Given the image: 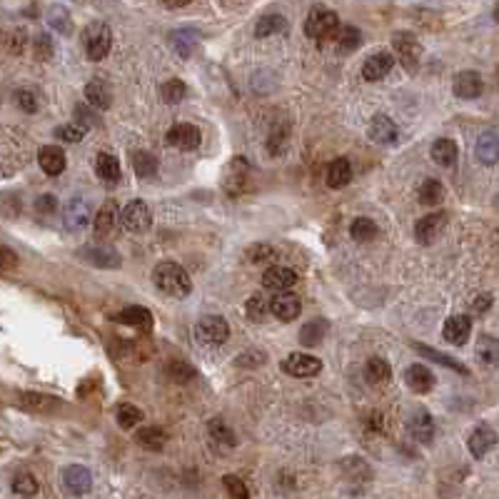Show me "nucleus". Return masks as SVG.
I'll list each match as a JSON object with an SVG mask.
<instances>
[{
	"label": "nucleus",
	"mask_w": 499,
	"mask_h": 499,
	"mask_svg": "<svg viewBox=\"0 0 499 499\" xmlns=\"http://www.w3.org/2000/svg\"><path fill=\"white\" fill-rule=\"evenodd\" d=\"M429 155H432V160L437 165H444V168H449V165L457 160V155H459V148H457V143L454 140H449V138H439V140H434V145H432V150H429Z\"/></svg>",
	"instance_id": "obj_31"
},
{
	"label": "nucleus",
	"mask_w": 499,
	"mask_h": 499,
	"mask_svg": "<svg viewBox=\"0 0 499 499\" xmlns=\"http://www.w3.org/2000/svg\"><path fill=\"white\" fill-rule=\"evenodd\" d=\"M444 222H447V215L444 213H432V215H424L422 220H417V225H414V237H417V242L432 245L434 237L442 232Z\"/></svg>",
	"instance_id": "obj_20"
},
{
	"label": "nucleus",
	"mask_w": 499,
	"mask_h": 499,
	"mask_svg": "<svg viewBox=\"0 0 499 499\" xmlns=\"http://www.w3.org/2000/svg\"><path fill=\"white\" fill-rule=\"evenodd\" d=\"M392 45H395V50H397V55H399V63H402L407 70H414L419 55H422V45H419L417 38H414L412 33H395Z\"/></svg>",
	"instance_id": "obj_9"
},
{
	"label": "nucleus",
	"mask_w": 499,
	"mask_h": 499,
	"mask_svg": "<svg viewBox=\"0 0 499 499\" xmlns=\"http://www.w3.org/2000/svg\"><path fill=\"white\" fill-rule=\"evenodd\" d=\"M13 492L21 494V497H33L38 494V482L31 472H18L16 479H13Z\"/></svg>",
	"instance_id": "obj_47"
},
{
	"label": "nucleus",
	"mask_w": 499,
	"mask_h": 499,
	"mask_svg": "<svg viewBox=\"0 0 499 499\" xmlns=\"http://www.w3.org/2000/svg\"><path fill=\"white\" fill-rule=\"evenodd\" d=\"M80 257L85 262H90L92 267H105V270H115V267H120V262H122L120 255H117V249H112L110 245H105V242L82 247Z\"/></svg>",
	"instance_id": "obj_8"
},
{
	"label": "nucleus",
	"mask_w": 499,
	"mask_h": 499,
	"mask_svg": "<svg viewBox=\"0 0 499 499\" xmlns=\"http://www.w3.org/2000/svg\"><path fill=\"white\" fill-rule=\"evenodd\" d=\"M247 173H249V165L245 158H232L230 160V168L225 173V193L237 198L242 193L245 183H247Z\"/></svg>",
	"instance_id": "obj_19"
},
{
	"label": "nucleus",
	"mask_w": 499,
	"mask_h": 499,
	"mask_svg": "<svg viewBox=\"0 0 499 499\" xmlns=\"http://www.w3.org/2000/svg\"><path fill=\"white\" fill-rule=\"evenodd\" d=\"M36 55L41 58V60H50L53 58V43L48 36H38L36 38Z\"/></svg>",
	"instance_id": "obj_53"
},
{
	"label": "nucleus",
	"mask_w": 499,
	"mask_h": 499,
	"mask_svg": "<svg viewBox=\"0 0 499 499\" xmlns=\"http://www.w3.org/2000/svg\"><path fill=\"white\" fill-rule=\"evenodd\" d=\"M497 77H499V73H497Z\"/></svg>",
	"instance_id": "obj_61"
},
{
	"label": "nucleus",
	"mask_w": 499,
	"mask_h": 499,
	"mask_svg": "<svg viewBox=\"0 0 499 499\" xmlns=\"http://www.w3.org/2000/svg\"><path fill=\"white\" fill-rule=\"evenodd\" d=\"M327 330H330V325H327V320H322V317H320V320L305 322V325H302V330H300V345L317 347L322 340H325Z\"/></svg>",
	"instance_id": "obj_30"
},
{
	"label": "nucleus",
	"mask_w": 499,
	"mask_h": 499,
	"mask_svg": "<svg viewBox=\"0 0 499 499\" xmlns=\"http://www.w3.org/2000/svg\"><path fill=\"white\" fill-rule=\"evenodd\" d=\"M350 235L357 242H370V240H375L380 235V227L372 218H357L355 222L350 225Z\"/></svg>",
	"instance_id": "obj_38"
},
{
	"label": "nucleus",
	"mask_w": 499,
	"mask_h": 499,
	"mask_svg": "<svg viewBox=\"0 0 499 499\" xmlns=\"http://www.w3.org/2000/svg\"><path fill=\"white\" fill-rule=\"evenodd\" d=\"M63 220H65V227L73 230V232L85 227L90 222V205H87V200L82 198L68 200L65 208H63Z\"/></svg>",
	"instance_id": "obj_14"
},
{
	"label": "nucleus",
	"mask_w": 499,
	"mask_h": 499,
	"mask_svg": "<svg viewBox=\"0 0 499 499\" xmlns=\"http://www.w3.org/2000/svg\"><path fill=\"white\" fill-rule=\"evenodd\" d=\"M414 350L419 352V355H424V357H429V360H434V362H439V365H444V367H449V370H454V372H462V375H467V367L464 365H459L457 360H452L449 355H442V352H437V350H429V347H422V345H412Z\"/></svg>",
	"instance_id": "obj_46"
},
{
	"label": "nucleus",
	"mask_w": 499,
	"mask_h": 499,
	"mask_svg": "<svg viewBox=\"0 0 499 499\" xmlns=\"http://www.w3.org/2000/svg\"><path fill=\"white\" fill-rule=\"evenodd\" d=\"M407 429L409 437L417 439L422 444H429L434 439V419L427 409H414L412 414L407 417Z\"/></svg>",
	"instance_id": "obj_13"
},
{
	"label": "nucleus",
	"mask_w": 499,
	"mask_h": 499,
	"mask_svg": "<svg viewBox=\"0 0 499 499\" xmlns=\"http://www.w3.org/2000/svg\"><path fill=\"white\" fill-rule=\"evenodd\" d=\"M335 43H337V53L347 55V53H352V50L360 48L362 33L357 31L355 26H340V31H337V36H335Z\"/></svg>",
	"instance_id": "obj_36"
},
{
	"label": "nucleus",
	"mask_w": 499,
	"mask_h": 499,
	"mask_svg": "<svg viewBox=\"0 0 499 499\" xmlns=\"http://www.w3.org/2000/svg\"><path fill=\"white\" fill-rule=\"evenodd\" d=\"M16 255H13V252H11V249H8V247H3V270H11V267L13 265H16Z\"/></svg>",
	"instance_id": "obj_57"
},
{
	"label": "nucleus",
	"mask_w": 499,
	"mask_h": 499,
	"mask_svg": "<svg viewBox=\"0 0 499 499\" xmlns=\"http://www.w3.org/2000/svg\"><path fill=\"white\" fill-rule=\"evenodd\" d=\"M497 432H494L489 424H479L477 429H474L472 434H469V439H467V447H469V452H472V457L474 459H482L484 454L489 452V449L497 444Z\"/></svg>",
	"instance_id": "obj_22"
},
{
	"label": "nucleus",
	"mask_w": 499,
	"mask_h": 499,
	"mask_svg": "<svg viewBox=\"0 0 499 499\" xmlns=\"http://www.w3.org/2000/svg\"><path fill=\"white\" fill-rule=\"evenodd\" d=\"M469 335H472V322H469L467 315H452L447 322H444L442 337L449 342V345L462 347L464 342L469 340Z\"/></svg>",
	"instance_id": "obj_23"
},
{
	"label": "nucleus",
	"mask_w": 499,
	"mask_h": 499,
	"mask_svg": "<svg viewBox=\"0 0 499 499\" xmlns=\"http://www.w3.org/2000/svg\"><path fill=\"white\" fill-rule=\"evenodd\" d=\"M404 382H407V387L412 390V392L424 395L434 387V375L424 365H412L404 372Z\"/></svg>",
	"instance_id": "obj_25"
},
{
	"label": "nucleus",
	"mask_w": 499,
	"mask_h": 499,
	"mask_svg": "<svg viewBox=\"0 0 499 499\" xmlns=\"http://www.w3.org/2000/svg\"><path fill=\"white\" fill-rule=\"evenodd\" d=\"M370 140H375V143H380V145H395L397 143V138H399V130H397V125H395V120L392 117H387V115H375L372 117V122H370Z\"/></svg>",
	"instance_id": "obj_17"
},
{
	"label": "nucleus",
	"mask_w": 499,
	"mask_h": 499,
	"mask_svg": "<svg viewBox=\"0 0 499 499\" xmlns=\"http://www.w3.org/2000/svg\"><path fill=\"white\" fill-rule=\"evenodd\" d=\"M160 95H163V100L168 102V105H175V102H180L188 95V85H185L180 77H170V80L163 82V87H160Z\"/></svg>",
	"instance_id": "obj_44"
},
{
	"label": "nucleus",
	"mask_w": 499,
	"mask_h": 499,
	"mask_svg": "<svg viewBox=\"0 0 499 499\" xmlns=\"http://www.w3.org/2000/svg\"><path fill=\"white\" fill-rule=\"evenodd\" d=\"M120 210H117V203L115 200H107L95 215V235L100 240H110L117 235V230L122 227V218H120Z\"/></svg>",
	"instance_id": "obj_7"
},
{
	"label": "nucleus",
	"mask_w": 499,
	"mask_h": 499,
	"mask_svg": "<svg viewBox=\"0 0 499 499\" xmlns=\"http://www.w3.org/2000/svg\"><path fill=\"white\" fill-rule=\"evenodd\" d=\"M135 442H138L140 447L150 449V452H160V449L165 447V442H168V434L160 427H143L135 434Z\"/></svg>",
	"instance_id": "obj_35"
},
{
	"label": "nucleus",
	"mask_w": 499,
	"mask_h": 499,
	"mask_svg": "<svg viewBox=\"0 0 499 499\" xmlns=\"http://www.w3.org/2000/svg\"><path fill=\"white\" fill-rule=\"evenodd\" d=\"M270 312L277 317V320L282 322H292L295 317H300L302 312V302L297 295H292V292H277L275 297L270 300Z\"/></svg>",
	"instance_id": "obj_12"
},
{
	"label": "nucleus",
	"mask_w": 499,
	"mask_h": 499,
	"mask_svg": "<svg viewBox=\"0 0 499 499\" xmlns=\"http://www.w3.org/2000/svg\"><path fill=\"white\" fill-rule=\"evenodd\" d=\"M38 163H41L43 173L55 178V175L65 173V165H68L65 150H63L60 145H45V148H41V153H38Z\"/></svg>",
	"instance_id": "obj_18"
},
{
	"label": "nucleus",
	"mask_w": 499,
	"mask_h": 499,
	"mask_svg": "<svg viewBox=\"0 0 499 499\" xmlns=\"http://www.w3.org/2000/svg\"><path fill=\"white\" fill-rule=\"evenodd\" d=\"M277 33H287V21L277 13H270V16H262L255 26V36L257 38H270L277 36Z\"/></svg>",
	"instance_id": "obj_37"
},
{
	"label": "nucleus",
	"mask_w": 499,
	"mask_h": 499,
	"mask_svg": "<svg viewBox=\"0 0 499 499\" xmlns=\"http://www.w3.org/2000/svg\"><path fill=\"white\" fill-rule=\"evenodd\" d=\"M262 285L272 292H285L297 285V272L285 265H272L270 270H265V275H262Z\"/></svg>",
	"instance_id": "obj_16"
},
{
	"label": "nucleus",
	"mask_w": 499,
	"mask_h": 499,
	"mask_svg": "<svg viewBox=\"0 0 499 499\" xmlns=\"http://www.w3.org/2000/svg\"><path fill=\"white\" fill-rule=\"evenodd\" d=\"M365 377L370 380L372 385H385L392 377V367H390V362L382 360V357H372V360H367Z\"/></svg>",
	"instance_id": "obj_34"
},
{
	"label": "nucleus",
	"mask_w": 499,
	"mask_h": 499,
	"mask_svg": "<svg viewBox=\"0 0 499 499\" xmlns=\"http://www.w3.org/2000/svg\"><path fill=\"white\" fill-rule=\"evenodd\" d=\"M117 322H122V325L128 327H135V330H143V332H150L153 330V315H150V310H145V307H125V310L117 315Z\"/></svg>",
	"instance_id": "obj_27"
},
{
	"label": "nucleus",
	"mask_w": 499,
	"mask_h": 499,
	"mask_svg": "<svg viewBox=\"0 0 499 499\" xmlns=\"http://www.w3.org/2000/svg\"><path fill=\"white\" fill-rule=\"evenodd\" d=\"M82 45H85V53L90 60L100 63L112 48L110 28H107L105 23H90V26L82 31Z\"/></svg>",
	"instance_id": "obj_3"
},
{
	"label": "nucleus",
	"mask_w": 499,
	"mask_h": 499,
	"mask_svg": "<svg viewBox=\"0 0 499 499\" xmlns=\"http://www.w3.org/2000/svg\"><path fill=\"white\" fill-rule=\"evenodd\" d=\"M474 155L482 165H497L499 163V135L497 133H482L477 140Z\"/></svg>",
	"instance_id": "obj_26"
},
{
	"label": "nucleus",
	"mask_w": 499,
	"mask_h": 499,
	"mask_svg": "<svg viewBox=\"0 0 499 499\" xmlns=\"http://www.w3.org/2000/svg\"><path fill=\"white\" fill-rule=\"evenodd\" d=\"M494 18L499 21V3H497V8H494Z\"/></svg>",
	"instance_id": "obj_59"
},
{
	"label": "nucleus",
	"mask_w": 499,
	"mask_h": 499,
	"mask_svg": "<svg viewBox=\"0 0 499 499\" xmlns=\"http://www.w3.org/2000/svg\"><path fill=\"white\" fill-rule=\"evenodd\" d=\"M477 360L487 367L499 365V340L492 335H482L477 340Z\"/></svg>",
	"instance_id": "obj_32"
},
{
	"label": "nucleus",
	"mask_w": 499,
	"mask_h": 499,
	"mask_svg": "<svg viewBox=\"0 0 499 499\" xmlns=\"http://www.w3.org/2000/svg\"><path fill=\"white\" fill-rule=\"evenodd\" d=\"M63 484L65 489L73 494V497H80V494H87L92 487V474L87 467L82 464H70V467L63 469Z\"/></svg>",
	"instance_id": "obj_11"
},
{
	"label": "nucleus",
	"mask_w": 499,
	"mask_h": 499,
	"mask_svg": "<svg viewBox=\"0 0 499 499\" xmlns=\"http://www.w3.org/2000/svg\"><path fill=\"white\" fill-rule=\"evenodd\" d=\"M133 168L138 178H155L158 175V160H155V155L140 150V153H133Z\"/></svg>",
	"instance_id": "obj_41"
},
{
	"label": "nucleus",
	"mask_w": 499,
	"mask_h": 499,
	"mask_svg": "<svg viewBox=\"0 0 499 499\" xmlns=\"http://www.w3.org/2000/svg\"><path fill=\"white\" fill-rule=\"evenodd\" d=\"M153 282L163 295L168 297H188L190 290H193V280L190 275L178 265V262H160L153 270Z\"/></svg>",
	"instance_id": "obj_1"
},
{
	"label": "nucleus",
	"mask_w": 499,
	"mask_h": 499,
	"mask_svg": "<svg viewBox=\"0 0 499 499\" xmlns=\"http://www.w3.org/2000/svg\"><path fill=\"white\" fill-rule=\"evenodd\" d=\"M165 140L175 150H195L203 143V133H200V128L193 125V122H175L173 128L168 130V135H165Z\"/></svg>",
	"instance_id": "obj_6"
},
{
	"label": "nucleus",
	"mask_w": 499,
	"mask_h": 499,
	"mask_svg": "<svg viewBox=\"0 0 499 499\" xmlns=\"http://www.w3.org/2000/svg\"><path fill=\"white\" fill-rule=\"evenodd\" d=\"M392 68H395V58L390 55V53H385V50L372 53L365 60V65H362V77L370 82H377V80H382Z\"/></svg>",
	"instance_id": "obj_15"
},
{
	"label": "nucleus",
	"mask_w": 499,
	"mask_h": 499,
	"mask_svg": "<svg viewBox=\"0 0 499 499\" xmlns=\"http://www.w3.org/2000/svg\"><path fill=\"white\" fill-rule=\"evenodd\" d=\"M16 100H18V105H21L26 112H38V110H41V100H38L36 92L28 90V87H23V90L16 92Z\"/></svg>",
	"instance_id": "obj_50"
},
{
	"label": "nucleus",
	"mask_w": 499,
	"mask_h": 499,
	"mask_svg": "<svg viewBox=\"0 0 499 499\" xmlns=\"http://www.w3.org/2000/svg\"><path fill=\"white\" fill-rule=\"evenodd\" d=\"M120 218H122V227L133 235L148 232L150 225H153V213H150L148 203H143V200H133V203L125 205Z\"/></svg>",
	"instance_id": "obj_5"
},
{
	"label": "nucleus",
	"mask_w": 499,
	"mask_h": 499,
	"mask_svg": "<svg viewBox=\"0 0 499 499\" xmlns=\"http://www.w3.org/2000/svg\"><path fill=\"white\" fill-rule=\"evenodd\" d=\"M85 100L90 102L92 107H100V110H107L112 102V92L107 87L105 80H90L85 85Z\"/></svg>",
	"instance_id": "obj_29"
},
{
	"label": "nucleus",
	"mask_w": 499,
	"mask_h": 499,
	"mask_svg": "<svg viewBox=\"0 0 499 499\" xmlns=\"http://www.w3.org/2000/svg\"><path fill=\"white\" fill-rule=\"evenodd\" d=\"M48 23H50L53 31H58L60 36H70L73 33V21L65 6H50V11H48Z\"/></svg>",
	"instance_id": "obj_39"
},
{
	"label": "nucleus",
	"mask_w": 499,
	"mask_h": 499,
	"mask_svg": "<svg viewBox=\"0 0 499 499\" xmlns=\"http://www.w3.org/2000/svg\"><path fill=\"white\" fill-rule=\"evenodd\" d=\"M275 252H272V247H267V245H257V247L249 249V260L252 262H260L262 257H272Z\"/></svg>",
	"instance_id": "obj_56"
},
{
	"label": "nucleus",
	"mask_w": 499,
	"mask_h": 499,
	"mask_svg": "<svg viewBox=\"0 0 499 499\" xmlns=\"http://www.w3.org/2000/svg\"><path fill=\"white\" fill-rule=\"evenodd\" d=\"M352 180V165L347 158H335L327 168V185L332 190H340L345 188L347 183Z\"/></svg>",
	"instance_id": "obj_28"
},
{
	"label": "nucleus",
	"mask_w": 499,
	"mask_h": 499,
	"mask_svg": "<svg viewBox=\"0 0 499 499\" xmlns=\"http://www.w3.org/2000/svg\"><path fill=\"white\" fill-rule=\"evenodd\" d=\"M55 210H58V200L53 198V195H43V198L38 200V213L50 215V213H55Z\"/></svg>",
	"instance_id": "obj_55"
},
{
	"label": "nucleus",
	"mask_w": 499,
	"mask_h": 499,
	"mask_svg": "<svg viewBox=\"0 0 499 499\" xmlns=\"http://www.w3.org/2000/svg\"><path fill=\"white\" fill-rule=\"evenodd\" d=\"M282 370L292 377H315L317 372L322 370V362L312 355H302V352H292L282 362Z\"/></svg>",
	"instance_id": "obj_10"
},
{
	"label": "nucleus",
	"mask_w": 499,
	"mask_h": 499,
	"mask_svg": "<svg viewBox=\"0 0 499 499\" xmlns=\"http://www.w3.org/2000/svg\"><path fill=\"white\" fill-rule=\"evenodd\" d=\"M337 31H340V18H337L335 11L330 8L315 6L305 18V33L312 38V41L322 43V41H335Z\"/></svg>",
	"instance_id": "obj_2"
},
{
	"label": "nucleus",
	"mask_w": 499,
	"mask_h": 499,
	"mask_svg": "<svg viewBox=\"0 0 499 499\" xmlns=\"http://www.w3.org/2000/svg\"><path fill=\"white\" fill-rule=\"evenodd\" d=\"M168 43L173 48V53H178L180 58H190L195 53L200 43L198 31H190V28H180V31H173L168 36Z\"/></svg>",
	"instance_id": "obj_24"
},
{
	"label": "nucleus",
	"mask_w": 499,
	"mask_h": 499,
	"mask_svg": "<svg viewBox=\"0 0 499 499\" xmlns=\"http://www.w3.org/2000/svg\"><path fill=\"white\" fill-rule=\"evenodd\" d=\"M210 437L213 439H218V442H225L227 444V447H235V432L232 429L227 427V422H225V419H210Z\"/></svg>",
	"instance_id": "obj_48"
},
{
	"label": "nucleus",
	"mask_w": 499,
	"mask_h": 499,
	"mask_svg": "<svg viewBox=\"0 0 499 499\" xmlns=\"http://www.w3.org/2000/svg\"><path fill=\"white\" fill-rule=\"evenodd\" d=\"M26 41H28V33L23 31V28H16V31L8 36V50H11L13 55H21V53L26 50Z\"/></svg>",
	"instance_id": "obj_52"
},
{
	"label": "nucleus",
	"mask_w": 499,
	"mask_h": 499,
	"mask_svg": "<svg viewBox=\"0 0 499 499\" xmlns=\"http://www.w3.org/2000/svg\"><path fill=\"white\" fill-rule=\"evenodd\" d=\"M165 372H168V377L173 380V382H180V385L190 382V380H195V375H198V370L185 360H170Z\"/></svg>",
	"instance_id": "obj_40"
},
{
	"label": "nucleus",
	"mask_w": 499,
	"mask_h": 499,
	"mask_svg": "<svg viewBox=\"0 0 499 499\" xmlns=\"http://www.w3.org/2000/svg\"><path fill=\"white\" fill-rule=\"evenodd\" d=\"M444 198V188L439 180L427 178L422 185H419V203L422 205H439Z\"/></svg>",
	"instance_id": "obj_42"
},
{
	"label": "nucleus",
	"mask_w": 499,
	"mask_h": 499,
	"mask_svg": "<svg viewBox=\"0 0 499 499\" xmlns=\"http://www.w3.org/2000/svg\"><path fill=\"white\" fill-rule=\"evenodd\" d=\"M454 95L462 97V100H472V97H479L484 90V82H482V75L474 70H464L454 77V85H452Z\"/></svg>",
	"instance_id": "obj_21"
},
{
	"label": "nucleus",
	"mask_w": 499,
	"mask_h": 499,
	"mask_svg": "<svg viewBox=\"0 0 499 499\" xmlns=\"http://www.w3.org/2000/svg\"><path fill=\"white\" fill-rule=\"evenodd\" d=\"M165 8H170V11H178V8H185L188 3H193V0H160Z\"/></svg>",
	"instance_id": "obj_58"
},
{
	"label": "nucleus",
	"mask_w": 499,
	"mask_h": 499,
	"mask_svg": "<svg viewBox=\"0 0 499 499\" xmlns=\"http://www.w3.org/2000/svg\"><path fill=\"white\" fill-rule=\"evenodd\" d=\"M267 312H270V305H267L262 295H252L247 300V315L252 317V320H262Z\"/></svg>",
	"instance_id": "obj_51"
},
{
	"label": "nucleus",
	"mask_w": 499,
	"mask_h": 499,
	"mask_svg": "<svg viewBox=\"0 0 499 499\" xmlns=\"http://www.w3.org/2000/svg\"><path fill=\"white\" fill-rule=\"evenodd\" d=\"M115 419H117V424H120L122 429H133L138 422H143V412H140V407H135V404L125 402V404L117 407Z\"/></svg>",
	"instance_id": "obj_45"
},
{
	"label": "nucleus",
	"mask_w": 499,
	"mask_h": 499,
	"mask_svg": "<svg viewBox=\"0 0 499 499\" xmlns=\"http://www.w3.org/2000/svg\"><path fill=\"white\" fill-rule=\"evenodd\" d=\"M489 307H492V295H487V292H484V295L474 297L472 305H469V310H472V315H484Z\"/></svg>",
	"instance_id": "obj_54"
},
{
	"label": "nucleus",
	"mask_w": 499,
	"mask_h": 499,
	"mask_svg": "<svg viewBox=\"0 0 499 499\" xmlns=\"http://www.w3.org/2000/svg\"><path fill=\"white\" fill-rule=\"evenodd\" d=\"M222 487L227 489V494H230V497H235V499L249 497V492H247V487H245V482H242L240 477H235V474H225V477H222Z\"/></svg>",
	"instance_id": "obj_49"
},
{
	"label": "nucleus",
	"mask_w": 499,
	"mask_h": 499,
	"mask_svg": "<svg viewBox=\"0 0 499 499\" xmlns=\"http://www.w3.org/2000/svg\"><path fill=\"white\" fill-rule=\"evenodd\" d=\"M95 173L100 175L105 183H117V180H120V175H122L120 160L112 158L110 153H100L95 158Z\"/></svg>",
	"instance_id": "obj_33"
},
{
	"label": "nucleus",
	"mask_w": 499,
	"mask_h": 499,
	"mask_svg": "<svg viewBox=\"0 0 499 499\" xmlns=\"http://www.w3.org/2000/svg\"><path fill=\"white\" fill-rule=\"evenodd\" d=\"M85 133H87V125H82V122H65V125L53 130V135H55L58 140H63V143H80V140L85 138Z\"/></svg>",
	"instance_id": "obj_43"
},
{
	"label": "nucleus",
	"mask_w": 499,
	"mask_h": 499,
	"mask_svg": "<svg viewBox=\"0 0 499 499\" xmlns=\"http://www.w3.org/2000/svg\"><path fill=\"white\" fill-rule=\"evenodd\" d=\"M195 337L208 347L222 345V342H227V337H230V325L225 322V317L208 315L198 322V327H195Z\"/></svg>",
	"instance_id": "obj_4"
},
{
	"label": "nucleus",
	"mask_w": 499,
	"mask_h": 499,
	"mask_svg": "<svg viewBox=\"0 0 499 499\" xmlns=\"http://www.w3.org/2000/svg\"><path fill=\"white\" fill-rule=\"evenodd\" d=\"M497 247H499V232H497Z\"/></svg>",
	"instance_id": "obj_60"
}]
</instances>
